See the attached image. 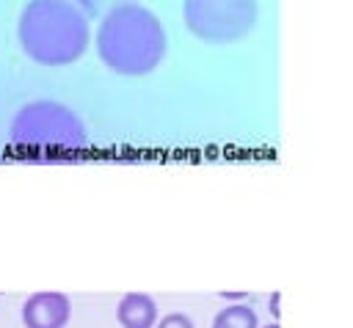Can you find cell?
Instances as JSON below:
<instances>
[{
	"mask_svg": "<svg viewBox=\"0 0 353 328\" xmlns=\"http://www.w3.org/2000/svg\"><path fill=\"white\" fill-rule=\"evenodd\" d=\"M74 3H80L88 14H97V11H99V6H102V0H74Z\"/></svg>",
	"mask_w": 353,
	"mask_h": 328,
	"instance_id": "9",
	"label": "cell"
},
{
	"mask_svg": "<svg viewBox=\"0 0 353 328\" xmlns=\"http://www.w3.org/2000/svg\"><path fill=\"white\" fill-rule=\"evenodd\" d=\"M116 320L121 328H154L157 303L146 292H127L116 306Z\"/></svg>",
	"mask_w": 353,
	"mask_h": 328,
	"instance_id": "6",
	"label": "cell"
},
{
	"mask_svg": "<svg viewBox=\"0 0 353 328\" xmlns=\"http://www.w3.org/2000/svg\"><path fill=\"white\" fill-rule=\"evenodd\" d=\"M265 328H281V325H279V322H270V325H265Z\"/></svg>",
	"mask_w": 353,
	"mask_h": 328,
	"instance_id": "11",
	"label": "cell"
},
{
	"mask_svg": "<svg viewBox=\"0 0 353 328\" xmlns=\"http://www.w3.org/2000/svg\"><path fill=\"white\" fill-rule=\"evenodd\" d=\"M270 309H273V317H279V292L273 295V300H270Z\"/></svg>",
	"mask_w": 353,
	"mask_h": 328,
	"instance_id": "10",
	"label": "cell"
},
{
	"mask_svg": "<svg viewBox=\"0 0 353 328\" xmlns=\"http://www.w3.org/2000/svg\"><path fill=\"white\" fill-rule=\"evenodd\" d=\"M188 30L207 44H232L251 33L256 0H185Z\"/></svg>",
	"mask_w": 353,
	"mask_h": 328,
	"instance_id": "4",
	"label": "cell"
},
{
	"mask_svg": "<svg viewBox=\"0 0 353 328\" xmlns=\"http://www.w3.org/2000/svg\"><path fill=\"white\" fill-rule=\"evenodd\" d=\"M72 317V303L63 292H33L22 306L25 328H66Z\"/></svg>",
	"mask_w": 353,
	"mask_h": 328,
	"instance_id": "5",
	"label": "cell"
},
{
	"mask_svg": "<svg viewBox=\"0 0 353 328\" xmlns=\"http://www.w3.org/2000/svg\"><path fill=\"white\" fill-rule=\"evenodd\" d=\"M212 328H259V320H256V311L251 306L232 303L215 314Z\"/></svg>",
	"mask_w": 353,
	"mask_h": 328,
	"instance_id": "7",
	"label": "cell"
},
{
	"mask_svg": "<svg viewBox=\"0 0 353 328\" xmlns=\"http://www.w3.org/2000/svg\"><path fill=\"white\" fill-rule=\"evenodd\" d=\"M154 328H193V322H190L188 314H182V311H171V314H165L163 320H157Z\"/></svg>",
	"mask_w": 353,
	"mask_h": 328,
	"instance_id": "8",
	"label": "cell"
},
{
	"mask_svg": "<svg viewBox=\"0 0 353 328\" xmlns=\"http://www.w3.org/2000/svg\"><path fill=\"white\" fill-rule=\"evenodd\" d=\"M97 55L110 72L124 77L154 72L165 55V33L160 19L135 3L110 8L97 30Z\"/></svg>",
	"mask_w": 353,
	"mask_h": 328,
	"instance_id": "1",
	"label": "cell"
},
{
	"mask_svg": "<svg viewBox=\"0 0 353 328\" xmlns=\"http://www.w3.org/2000/svg\"><path fill=\"white\" fill-rule=\"evenodd\" d=\"M19 47L41 66L77 61L88 47V19L69 0H30L17 22Z\"/></svg>",
	"mask_w": 353,
	"mask_h": 328,
	"instance_id": "2",
	"label": "cell"
},
{
	"mask_svg": "<svg viewBox=\"0 0 353 328\" xmlns=\"http://www.w3.org/2000/svg\"><path fill=\"white\" fill-rule=\"evenodd\" d=\"M11 146L25 160L39 163H58L74 160L85 146V127L66 105L52 99H36L11 121L8 130Z\"/></svg>",
	"mask_w": 353,
	"mask_h": 328,
	"instance_id": "3",
	"label": "cell"
}]
</instances>
